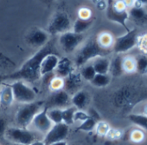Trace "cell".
<instances>
[{
	"instance_id": "6",
	"label": "cell",
	"mask_w": 147,
	"mask_h": 145,
	"mask_svg": "<svg viewBox=\"0 0 147 145\" xmlns=\"http://www.w3.org/2000/svg\"><path fill=\"white\" fill-rule=\"evenodd\" d=\"M138 37L139 36L136 29L129 30L125 34L114 38L112 50L117 55L126 53L138 45Z\"/></svg>"
},
{
	"instance_id": "32",
	"label": "cell",
	"mask_w": 147,
	"mask_h": 145,
	"mask_svg": "<svg viewBox=\"0 0 147 145\" xmlns=\"http://www.w3.org/2000/svg\"><path fill=\"white\" fill-rule=\"evenodd\" d=\"M111 128L112 127L110 126V124L108 123L100 120L96 123L94 131L98 135L102 136V137H106V135H107V133L109 132Z\"/></svg>"
},
{
	"instance_id": "7",
	"label": "cell",
	"mask_w": 147,
	"mask_h": 145,
	"mask_svg": "<svg viewBox=\"0 0 147 145\" xmlns=\"http://www.w3.org/2000/svg\"><path fill=\"white\" fill-rule=\"evenodd\" d=\"M71 28V20L69 16L64 12H55L51 18L46 31L49 36L61 35L67 31H69Z\"/></svg>"
},
{
	"instance_id": "20",
	"label": "cell",
	"mask_w": 147,
	"mask_h": 145,
	"mask_svg": "<svg viewBox=\"0 0 147 145\" xmlns=\"http://www.w3.org/2000/svg\"><path fill=\"white\" fill-rule=\"evenodd\" d=\"M111 60L107 57H99L93 60V66L96 74H109Z\"/></svg>"
},
{
	"instance_id": "14",
	"label": "cell",
	"mask_w": 147,
	"mask_h": 145,
	"mask_svg": "<svg viewBox=\"0 0 147 145\" xmlns=\"http://www.w3.org/2000/svg\"><path fill=\"white\" fill-rule=\"evenodd\" d=\"M76 67L68 57H61L59 59L58 64L55 68V69L54 70V73L55 77L61 78L62 79H64L65 78H67L70 73H72L73 71L76 70Z\"/></svg>"
},
{
	"instance_id": "50",
	"label": "cell",
	"mask_w": 147,
	"mask_h": 145,
	"mask_svg": "<svg viewBox=\"0 0 147 145\" xmlns=\"http://www.w3.org/2000/svg\"><path fill=\"white\" fill-rule=\"evenodd\" d=\"M45 145H47V144H45Z\"/></svg>"
},
{
	"instance_id": "48",
	"label": "cell",
	"mask_w": 147,
	"mask_h": 145,
	"mask_svg": "<svg viewBox=\"0 0 147 145\" xmlns=\"http://www.w3.org/2000/svg\"><path fill=\"white\" fill-rule=\"evenodd\" d=\"M10 145H20V144H15V143H10Z\"/></svg>"
},
{
	"instance_id": "15",
	"label": "cell",
	"mask_w": 147,
	"mask_h": 145,
	"mask_svg": "<svg viewBox=\"0 0 147 145\" xmlns=\"http://www.w3.org/2000/svg\"><path fill=\"white\" fill-rule=\"evenodd\" d=\"M59 56L58 54L51 53L47 55L42 61L40 66V74L41 77H45L49 74H51L55 69L58 62H59Z\"/></svg>"
},
{
	"instance_id": "29",
	"label": "cell",
	"mask_w": 147,
	"mask_h": 145,
	"mask_svg": "<svg viewBox=\"0 0 147 145\" xmlns=\"http://www.w3.org/2000/svg\"><path fill=\"white\" fill-rule=\"evenodd\" d=\"M97 122L98 121H96L94 118L89 116L87 120H85L84 122H82V123L79 124L76 130L81 131V132H91V131L94 130Z\"/></svg>"
},
{
	"instance_id": "38",
	"label": "cell",
	"mask_w": 147,
	"mask_h": 145,
	"mask_svg": "<svg viewBox=\"0 0 147 145\" xmlns=\"http://www.w3.org/2000/svg\"><path fill=\"white\" fill-rule=\"evenodd\" d=\"M0 64L5 65H15V63L5 54H4L2 51H0Z\"/></svg>"
},
{
	"instance_id": "40",
	"label": "cell",
	"mask_w": 147,
	"mask_h": 145,
	"mask_svg": "<svg viewBox=\"0 0 147 145\" xmlns=\"http://www.w3.org/2000/svg\"><path fill=\"white\" fill-rule=\"evenodd\" d=\"M7 128H8V126H7L6 120L4 117L0 116V137L5 135V133Z\"/></svg>"
},
{
	"instance_id": "9",
	"label": "cell",
	"mask_w": 147,
	"mask_h": 145,
	"mask_svg": "<svg viewBox=\"0 0 147 145\" xmlns=\"http://www.w3.org/2000/svg\"><path fill=\"white\" fill-rule=\"evenodd\" d=\"M84 34H78L74 31H67L59 36L58 42L62 50L67 54L75 52L84 41Z\"/></svg>"
},
{
	"instance_id": "39",
	"label": "cell",
	"mask_w": 147,
	"mask_h": 145,
	"mask_svg": "<svg viewBox=\"0 0 147 145\" xmlns=\"http://www.w3.org/2000/svg\"><path fill=\"white\" fill-rule=\"evenodd\" d=\"M140 50L145 53H147V35L144 36L142 37H138V45Z\"/></svg>"
},
{
	"instance_id": "47",
	"label": "cell",
	"mask_w": 147,
	"mask_h": 145,
	"mask_svg": "<svg viewBox=\"0 0 147 145\" xmlns=\"http://www.w3.org/2000/svg\"><path fill=\"white\" fill-rule=\"evenodd\" d=\"M3 83H5L4 78H3V74H0V85H1Z\"/></svg>"
},
{
	"instance_id": "37",
	"label": "cell",
	"mask_w": 147,
	"mask_h": 145,
	"mask_svg": "<svg viewBox=\"0 0 147 145\" xmlns=\"http://www.w3.org/2000/svg\"><path fill=\"white\" fill-rule=\"evenodd\" d=\"M82 19H90L92 18V11L87 7H82L79 10V17Z\"/></svg>"
},
{
	"instance_id": "12",
	"label": "cell",
	"mask_w": 147,
	"mask_h": 145,
	"mask_svg": "<svg viewBox=\"0 0 147 145\" xmlns=\"http://www.w3.org/2000/svg\"><path fill=\"white\" fill-rule=\"evenodd\" d=\"M50 40L49 34L38 27H35L29 31L26 35V42L27 44L34 48H42Z\"/></svg>"
},
{
	"instance_id": "10",
	"label": "cell",
	"mask_w": 147,
	"mask_h": 145,
	"mask_svg": "<svg viewBox=\"0 0 147 145\" xmlns=\"http://www.w3.org/2000/svg\"><path fill=\"white\" fill-rule=\"evenodd\" d=\"M48 109L49 106L47 104L34 116L31 123L30 126L32 127L33 131L42 134V135H46L49 130L51 129L53 126L52 122L48 116Z\"/></svg>"
},
{
	"instance_id": "19",
	"label": "cell",
	"mask_w": 147,
	"mask_h": 145,
	"mask_svg": "<svg viewBox=\"0 0 147 145\" xmlns=\"http://www.w3.org/2000/svg\"><path fill=\"white\" fill-rule=\"evenodd\" d=\"M129 18L134 20L138 24H145L147 23V12L144 6L134 5L128 10Z\"/></svg>"
},
{
	"instance_id": "36",
	"label": "cell",
	"mask_w": 147,
	"mask_h": 145,
	"mask_svg": "<svg viewBox=\"0 0 147 145\" xmlns=\"http://www.w3.org/2000/svg\"><path fill=\"white\" fill-rule=\"evenodd\" d=\"M123 136V131L119 129H113L111 128L107 135H106V138L109 140H119Z\"/></svg>"
},
{
	"instance_id": "11",
	"label": "cell",
	"mask_w": 147,
	"mask_h": 145,
	"mask_svg": "<svg viewBox=\"0 0 147 145\" xmlns=\"http://www.w3.org/2000/svg\"><path fill=\"white\" fill-rule=\"evenodd\" d=\"M69 132V126L66 125L63 123L53 124L49 132L44 135V142L47 145H50L51 143L63 141L67 138Z\"/></svg>"
},
{
	"instance_id": "31",
	"label": "cell",
	"mask_w": 147,
	"mask_h": 145,
	"mask_svg": "<svg viewBox=\"0 0 147 145\" xmlns=\"http://www.w3.org/2000/svg\"><path fill=\"white\" fill-rule=\"evenodd\" d=\"M129 139L135 143H140L144 141L145 139V132L139 129V128H136L133 129L132 130L130 131L129 134Z\"/></svg>"
},
{
	"instance_id": "35",
	"label": "cell",
	"mask_w": 147,
	"mask_h": 145,
	"mask_svg": "<svg viewBox=\"0 0 147 145\" xmlns=\"http://www.w3.org/2000/svg\"><path fill=\"white\" fill-rule=\"evenodd\" d=\"M88 117H89V114L86 110H76V111L75 113V116H74V123H82V122L87 120Z\"/></svg>"
},
{
	"instance_id": "2",
	"label": "cell",
	"mask_w": 147,
	"mask_h": 145,
	"mask_svg": "<svg viewBox=\"0 0 147 145\" xmlns=\"http://www.w3.org/2000/svg\"><path fill=\"white\" fill-rule=\"evenodd\" d=\"M111 50L103 49L97 42L96 38H92L87 41L77 50L75 57V65L76 68H81L83 65L90 63L96 57H107Z\"/></svg>"
},
{
	"instance_id": "30",
	"label": "cell",
	"mask_w": 147,
	"mask_h": 145,
	"mask_svg": "<svg viewBox=\"0 0 147 145\" xmlns=\"http://www.w3.org/2000/svg\"><path fill=\"white\" fill-rule=\"evenodd\" d=\"M48 116L53 124L62 123V109H59V108L48 109Z\"/></svg>"
},
{
	"instance_id": "34",
	"label": "cell",
	"mask_w": 147,
	"mask_h": 145,
	"mask_svg": "<svg viewBox=\"0 0 147 145\" xmlns=\"http://www.w3.org/2000/svg\"><path fill=\"white\" fill-rule=\"evenodd\" d=\"M63 86H64L63 79L61 78L55 77V76L49 82V88H50V90L53 92H55V91L63 90Z\"/></svg>"
},
{
	"instance_id": "4",
	"label": "cell",
	"mask_w": 147,
	"mask_h": 145,
	"mask_svg": "<svg viewBox=\"0 0 147 145\" xmlns=\"http://www.w3.org/2000/svg\"><path fill=\"white\" fill-rule=\"evenodd\" d=\"M106 12L107 18L111 22L122 25L126 30V31H129L126 25L129 19L128 9L122 0H108Z\"/></svg>"
},
{
	"instance_id": "16",
	"label": "cell",
	"mask_w": 147,
	"mask_h": 145,
	"mask_svg": "<svg viewBox=\"0 0 147 145\" xmlns=\"http://www.w3.org/2000/svg\"><path fill=\"white\" fill-rule=\"evenodd\" d=\"M50 103L52 105V108H67L71 103V96L64 90L55 91L51 96Z\"/></svg>"
},
{
	"instance_id": "23",
	"label": "cell",
	"mask_w": 147,
	"mask_h": 145,
	"mask_svg": "<svg viewBox=\"0 0 147 145\" xmlns=\"http://www.w3.org/2000/svg\"><path fill=\"white\" fill-rule=\"evenodd\" d=\"M129 121L144 131H147V116L142 113H131L128 115Z\"/></svg>"
},
{
	"instance_id": "45",
	"label": "cell",
	"mask_w": 147,
	"mask_h": 145,
	"mask_svg": "<svg viewBox=\"0 0 147 145\" xmlns=\"http://www.w3.org/2000/svg\"><path fill=\"white\" fill-rule=\"evenodd\" d=\"M50 145H67V142L66 140H63V141H59V142L51 143Z\"/></svg>"
},
{
	"instance_id": "3",
	"label": "cell",
	"mask_w": 147,
	"mask_h": 145,
	"mask_svg": "<svg viewBox=\"0 0 147 145\" xmlns=\"http://www.w3.org/2000/svg\"><path fill=\"white\" fill-rule=\"evenodd\" d=\"M45 101L36 100L32 103H23L15 114L17 126L28 129L34 116L45 106Z\"/></svg>"
},
{
	"instance_id": "5",
	"label": "cell",
	"mask_w": 147,
	"mask_h": 145,
	"mask_svg": "<svg viewBox=\"0 0 147 145\" xmlns=\"http://www.w3.org/2000/svg\"><path fill=\"white\" fill-rule=\"evenodd\" d=\"M4 137L10 142L20 145H30L37 140L35 131L18 126H11L6 129Z\"/></svg>"
},
{
	"instance_id": "18",
	"label": "cell",
	"mask_w": 147,
	"mask_h": 145,
	"mask_svg": "<svg viewBox=\"0 0 147 145\" xmlns=\"http://www.w3.org/2000/svg\"><path fill=\"white\" fill-rule=\"evenodd\" d=\"M88 103L89 96L83 90H80L71 96V103L76 110H85V109L88 105Z\"/></svg>"
},
{
	"instance_id": "24",
	"label": "cell",
	"mask_w": 147,
	"mask_h": 145,
	"mask_svg": "<svg viewBox=\"0 0 147 145\" xmlns=\"http://www.w3.org/2000/svg\"><path fill=\"white\" fill-rule=\"evenodd\" d=\"M97 42L98 44L105 50H111L112 47L113 45L114 37L113 35L109 32H102L97 37Z\"/></svg>"
},
{
	"instance_id": "43",
	"label": "cell",
	"mask_w": 147,
	"mask_h": 145,
	"mask_svg": "<svg viewBox=\"0 0 147 145\" xmlns=\"http://www.w3.org/2000/svg\"><path fill=\"white\" fill-rule=\"evenodd\" d=\"M46 143L44 142V141L43 140H42V139H37V140H36V141H34L33 142H31L30 145H45Z\"/></svg>"
},
{
	"instance_id": "1",
	"label": "cell",
	"mask_w": 147,
	"mask_h": 145,
	"mask_svg": "<svg viewBox=\"0 0 147 145\" xmlns=\"http://www.w3.org/2000/svg\"><path fill=\"white\" fill-rule=\"evenodd\" d=\"M57 53V50L55 47L54 40H49L44 46L38 49L29 59H27L23 65L16 71L8 74H3L5 82L9 81H24L34 83L38 81L42 77L40 74V66L42 59L49 54Z\"/></svg>"
},
{
	"instance_id": "21",
	"label": "cell",
	"mask_w": 147,
	"mask_h": 145,
	"mask_svg": "<svg viewBox=\"0 0 147 145\" xmlns=\"http://www.w3.org/2000/svg\"><path fill=\"white\" fill-rule=\"evenodd\" d=\"M93 24H94L93 18L82 19V18H77L76 20L75 21V23H74L72 31L78 33V34H84V32H86L88 30H89V28L92 26Z\"/></svg>"
},
{
	"instance_id": "46",
	"label": "cell",
	"mask_w": 147,
	"mask_h": 145,
	"mask_svg": "<svg viewBox=\"0 0 147 145\" xmlns=\"http://www.w3.org/2000/svg\"><path fill=\"white\" fill-rule=\"evenodd\" d=\"M141 113H142V114H144V116H147V103L144 104V106H143V109H142V112H141Z\"/></svg>"
},
{
	"instance_id": "28",
	"label": "cell",
	"mask_w": 147,
	"mask_h": 145,
	"mask_svg": "<svg viewBox=\"0 0 147 145\" xmlns=\"http://www.w3.org/2000/svg\"><path fill=\"white\" fill-rule=\"evenodd\" d=\"M122 67L124 72L132 73L136 71V60L134 57L126 56L122 57Z\"/></svg>"
},
{
	"instance_id": "26",
	"label": "cell",
	"mask_w": 147,
	"mask_h": 145,
	"mask_svg": "<svg viewBox=\"0 0 147 145\" xmlns=\"http://www.w3.org/2000/svg\"><path fill=\"white\" fill-rule=\"evenodd\" d=\"M80 69H81L79 72H80L82 79L87 82H91L93 80V78H94V76L96 75V72H95L92 63H88L83 65L82 67H81Z\"/></svg>"
},
{
	"instance_id": "41",
	"label": "cell",
	"mask_w": 147,
	"mask_h": 145,
	"mask_svg": "<svg viewBox=\"0 0 147 145\" xmlns=\"http://www.w3.org/2000/svg\"><path fill=\"white\" fill-rule=\"evenodd\" d=\"M96 6L100 11H104L107 9V1H105V0H98L96 2Z\"/></svg>"
},
{
	"instance_id": "25",
	"label": "cell",
	"mask_w": 147,
	"mask_h": 145,
	"mask_svg": "<svg viewBox=\"0 0 147 145\" xmlns=\"http://www.w3.org/2000/svg\"><path fill=\"white\" fill-rule=\"evenodd\" d=\"M112 77L109 74H96L90 82L92 85L98 88H104L110 84Z\"/></svg>"
},
{
	"instance_id": "13",
	"label": "cell",
	"mask_w": 147,
	"mask_h": 145,
	"mask_svg": "<svg viewBox=\"0 0 147 145\" xmlns=\"http://www.w3.org/2000/svg\"><path fill=\"white\" fill-rule=\"evenodd\" d=\"M82 78L80 74V72H77L76 70L73 71L67 78L63 79L64 86L63 90L66 91L70 96L75 94L78 91H80L81 86L82 85Z\"/></svg>"
},
{
	"instance_id": "33",
	"label": "cell",
	"mask_w": 147,
	"mask_h": 145,
	"mask_svg": "<svg viewBox=\"0 0 147 145\" xmlns=\"http://www.w3.org/2000/svg\"><path fill=\"white\" fill-rule=\"evenodd\" d=\"M135 60H136V71L144 74V72L147 69V56L139 55L138 57H135Z\"/></svg>"
},
{
	"instance_id": "22",
	"label": "cell",
	"mask_w": 147,
	"mask_h": 145,
	"mask_svg": "<svg viewBox=\"0 0 147 145\" xmlns=\"http://www.w3.org/2000/svg\"><path fill=\"white\" fill-rule=\"evenodd\" d=\"M123 73H124V70L122 67V57L120 55H117L110 62L109 75L113 76V77H119Z\"/></svg>"
},
{
	"instance_id": "44",
	"label": "cell",
	"mask_w": 147,
	"mask_h": 145,
	"mask_svg": "<svg viewBox=\"0 0 147 145\" xmlns=\"http://www.w3.org/2000/svg\"><path fill=\"white\" fill-rule=\"evenodd\" d=\"M147 5V0H136L135 5H140V6H144Z\"/></svg>"
},
{
	"instance_id": "17",
	"label": "cell",
	"mask_w": 147,
	"mask_h": 145,
	"mask_svg": "<svg viewBox=\"0 0 147 145\" xmlns=\"http://www.w3.org/2000/svg\"><path fill=\"white\" fill-rule=\"evenodd\" d=\"M14 96L12 89L7 82L0 85V106L4 109L11 107L14 102Z\"/></svg>"
},
{
	"instance_id": "27",
	"label": "cell",
	"mask_w": 147,
	"mask_h": 145,
	"mask_svg": "<svg viewBox=\"0 0 147 145\" xmlns=\"http://www.w3.org/2000/svg\"><path fill=\"white\" fill-rule=\"evenodd\" d=\"M76 111V109L74 106H68L62 109V123L67 126L73 125L74 123V116Z\"/></svg>"
},
{
	"instance_id": "42",
	"label": "cell",
	"mask_w": 147,
	"mask_h": 145,
	"mask_svg": "<svg viewBox=\"0 0 147 145\" xmlns=\"http://www.w3.org/2000/svg\"><path fill=\"white\" fill-rule=\"evenodd\" d=\"M123 3L125 4V5L126 6V8L129 10L130 8H131L132 6L135 5L136 0H122Z\"/></svg>"
},
{
	"instance_id": "8",
	"label": "cell",
	"mask_w": 147,
	"mask_h": 145,
	"mask_svg": "<svg viewBox=\"0 0 147 145\" xmlns=\"http://www.w3.org/2000/svg\"><path fill=\"white\" fill-rule=\"evenodd\" d=\"M10 85L12 89L14 100L16 102L23 104L32 103L36 100V93L24 81H13Z\"/></svg>"
},
{
	"instance_id": "49",
	"label": "cell",
	"mask_w": 147,
	"mask_h": 145,
	"mask_svg": "<svg viewBox=\"0 0 147 145\" xmlns=\"http://www.w3.org/2000/svg\"><path fill=\"white\" fill-rule=\"evenodd\" d=\"M46 1H48V2H52V1H54V0H46Z\"/></svg>"
}]
</instances>
